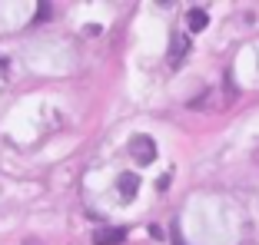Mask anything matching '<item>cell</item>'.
I'll list each match as a JSON object with an SVG mask.
<instances>
[{"instance_id": "obj_7", "label": "cell", "mask_w": 259, "mask_h": 245, "mask_svg": "<svg viewBox=\"0 0 259 245\" xmlns=\"http://www.w3.org/2000/svg\"><path fill=\"white\" fill-rule=\"evenodd\" d=\"M23 245H44L40 238H23Z\"/></svg>"}, {"instance_id": "obj_4", "label": "cell", "mask_w": 259, "mask_h": 245, "mask_svg": "<svg viewBox=\"0 0 259 245\" xmlns=\"http://www.w3.org/2000/svg\"><path fill=\"white\" fill-rule=\"evenodd\" d=\"M116 189H120L123 199H133V196H137V189H140V176H137V172H123L120 182H116Z\"/></svg>"}, {"instance_id": "obj_1", "label": "cell", "mask_w": 259, "mask_h": 245, "mask_svg": "<svg viewBox=\"0 0 259 245\" xmlns=\"http://www.w3.org/2000/svg\"><path fill=\"white\" fill-rule=\"evenodd\" d=\"M130 159L137 162V166H150L153 159H156V143H153L150 136H133L130 139Z\"/></svg>"}, {"instance_id": "obj_6", "label": "cell", "mask_w": 259, "mask_h": 245, "mask_svg": "<svg viewBox=\"0 0 259 245\" xmlns=\"http://www.w3.org/2000/svg\"><path fill=\"white\" fill-rule=\"evenodd\" d=\"M47 17H54V7H50V4H40L37 7V20H47Z\"/></svg>"}, {"instance_id": "obj_5", "label": "cell", "mask_w": 259, "mask_h": 245, "mask_svg": "<svg viewBox=\"0 0 259 245\" xmlns=\"http://www.w3.org/2000/svg\"><path fill=\"white\" fill-rule=\"evenodd\" d=\"M186 20H190V30H193V33H199V30H206V23H209V14H206L203 7H193L190 14H186Z\"/></svg>"}, {"instance_id": "obj_2", "label": "cell", "mask_w": 259, "mask_h": 245, "mask_svg": "<svg viewBox=\"0 0 259 245\" xmlns=\"http://www.w3.org/2000/svg\"><path fill=\"white\" fill-rule=\"evenodd\" d=\"M186 53H190V40H186L183 33H173V37H169V67L176 70Z\"/></svg>"}, {"instance_id": "obj_3", "label": "cell", "mask_w": 259, "mask_h": 245, "mask_svg": "<svg viewBox=\"0 0 259 245\" xmlns=\"http://www.w3.org/2000/svg\"><path fill=\"white\" fill-rule=\"evenodd\" d=\"M120 242H126V229H120V225L100 229L97 235H93V245H120Z\"/></svg>"}]
</instances>
